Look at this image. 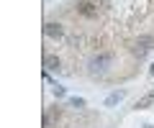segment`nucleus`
<instances>
[{"instance_id":"nucleus-2","label":"nucleus","mask_w":154,"mask_h":128,"mask_svg":"<svg viewBox=\"0 0 154 128\" xmlns=\"http://www.w3.org/2000/svg\"><path fill=\"white\" fill-rule=\"evenodd\" d=\"M77 13H80V16H85V18H98L100 8H98V3H93V0H80Z\"/></svg>"},{"instance_id":"nucleus-3","label":"nucleus","mask_w":154,"mask_h":128,"mask_svg":"<svg viewBox=\"0 0 154 128\" xmlns=\"http://www.w3.org/2000/svg\"><path fill=\"white\" fill-rule=\"evenodd\" d=\"M44 34L49 36V39H62V36H64V28H62L59 23H46V26H44Z\"/></svg>"},{"instance_id":"nucleus-8","label":"nucleus","mask_w":154,"mask_h":128,"mask_svg":"<svg viewBox=\"0 0 154 128\" xmlns=\"http://www.w3.org/2000/svg\"><path fill=\"white\" fill-rule=\"evenodd\" d=\"M144 128H152V126H144Z\"/></svg>"},{"instance_id":"nucleus-1","label":"nucleus","mask_w":154,"mask_h":128,"mask_svg":"<svg viewBox=\"0 0 154 128\" xmlns=\"http://www.w3.org/2000/svg\"><path fill=\"white\" fill-rule=\"evenodd\" d=\"M110 59H113V54H110V51H103V54L93 56V59H90V72H93V74H103L105 69H108Z\"/></svg>"},{"instance_id":"nucleus-7","label":"nucleus","mask_w":154,"mask_h":128,"mask_svg":"<svg viewBox=\"0 0 154 128\" xmlns=\"http://www.w3.org/2000/svg\"><path fill=\"white\" fill-rule=\"evenodd\" d=\"M149 74H152V77H154V64H152V69H149Z\"/></svg>"},{"instance_id":"nucleus-5","label":"nucleus","mask_w":154,"mask_h":128,"mask_svg":"<svg viewBox=\"0 0 154 128\" xmlns=\"http://www.w3.org/2000/svg\"><path fill=\"white\" fill-rule=\"evenodd\" d=\"M123 97H126V92H123V90H118V92L108 95V100H105V105H116V103H121Z\"/></svg>"},{"instance_id":"nucleus-6","label":"nucleus","mask_w":154,"mask_h":128,"mask_svg":"<svg viewBox=\"0 0 154 128\" xmlns=\"http://www.w3.org/2000/svg\"><path fill=\"white\" fill-rule=\"evenodd\" d=\"M69 105L72 108H85V100L82 97H69Z\"/></svg>"},{"instance_id":"nucleus-4","label":"nucleus","mask_w":154,"mask_h":128,"mask_svg":"<svg viewBox=\"0 0 154 128\" xmlns=\"http://www.w3.org/2000/svg\"><path fill=\"white\" fill-rule=\"evenodd\" d=\"M44 67H46V69H59V56L46 54V56H44Z\"/></svg>"}]
</instances>
